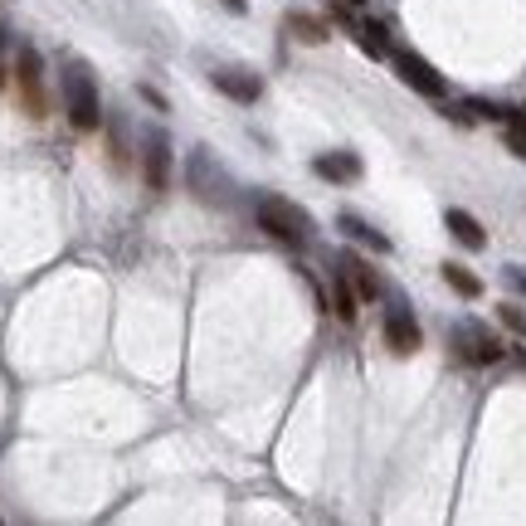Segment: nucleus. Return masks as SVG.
Segmentation results:
<instances>
[{
  "label": "nucleus",
  "mask_w": 526,
  "mask_h": 526,
  "mask_svg": "<svg viewBox=\"0 0 526 526\" xmlns=\"http://www.w3.org/2000/svg\"><path fill=\"white\" fill-rule=\"evenodd\" d=\"M142 181L151 195H166V186H171V142L161 132H151L142 142Z\"/></svg>",
  "instance_id": "nucleus-5"
},
{
  "label": "nucleus",
  "mask_w": 526,
  "mask_h": 526,
  "mask_svg": "<svg viewBox=\"0 0 526 526\" xmlns=\"http://www.w3.org/2000/svg\"><path fill=\"white\" fill-rule=\"evenodd\" d=\"M346 5H366V0H346Z\"/></svg>",
  "instance_id": "nucleus-21"
},
{
  "label": "nucleus",
  "mask_w": 526,
  "mask_h": 526,
  "mask_svg": "<svg viewBox=\"0 0 526 526\" xmlns=\"http://www.w3.org/2000/svg\"><path fill=\"white\" fill-rule=\"evenodd\" d=\"M210 83H215L225 98H234V103H259L263 98V83L254 74H244V69H215Z\"/></svg>",
  "instance_id": "nucleus-9"
},
{
  "label": "nucleus",
  "mask_w": 526,
  "mask_h": 526,
  "mask_svg": "<svg viewBox=\"0 0 526 526\" xmlns=\"http://www.w3.org/2000/svg\"><path fill=\"white\" fill-rule=\"evenodd\" d=\"M254 215H259L263 234H273L278 244H307L312 239V215L293 200H283V195H263Z\"/></svg>",
  "instance_id": "nucleus-1"
},
{
  "label": "nucleus",
  "mask_w": 526,
  "mask_h": 526,
  "mask_svg": "<svg viewBox=\"0 0 526 526\" xmlns=\"http://www.w3.org/2000/svg\"><path fill=\"white\" fill-rule=\"evenodd\" d=\"M453 351H458L463 361H478V366H488V361H502V346H497L488 332H478V327H463V332H453Z\"/></svg>",
  "instance_id": "nucleus-8"
},
{
  "label": "nucleus",
  "mask_w": 526,
  "mask_h": 526,
  "mask_svg": "<svg viewBox=\"0 0 526 526\" xmlns=\"http://www.w3.org/2000/svg\"><path fill=\"white\" fill-rule=\"evenodd\" d=\"M507 283H517V288L526 293V273H517V268H507Z\"/></svg>",
  "instance_id": "nucleus-19"
},
{
  "label": "nucleus",
  "mask_w": 526,
  "mask_h": 526,
  "mask_svg": "<svg viewBox=\"0 0 526 526\" xmlns=\"http://www.w3.org/2000/svg\"><path fill=\"white\" fill-rule=\"evenodd\" d=\"M0 44H5V30H0Z\"/></svg>",
  "instance_id": "nucleus-22"
},
{
  "label": "nucleus",
  "mask_w": 526,
  "mask_h": 526,
  "mask_svg": "<svg viewBox=\"0 0 526 526\" xmlns=\"http://www.w3.org/2000/svg\"><path fill=\"white\" fill-rule=\"evenodd\" d=\"M137 93H142V98H147L151 108H161V113H166V98H161V93H156V88H147V83H142V88H137Z\"/></svg>",
  "instance_id": "nucleus-18"
},
{
  "label": "nucleus",
  "mask_w": 526,
  "mask_h": 526,
  "mask_svg": "<svg viewBox=\"0 0 526 526\" xmlns=\"http://www.w3.org/2000/svg\"><path fill=\"white\" fill-rule=\"evenodd\" d=\"M0 88H5V74H0Z\"/></svg>",
  "instance_id": "nucleus-23"
},
{
  "label": "nucleus",
  "mask_w": 526,
  "mask_h": 526,
  "mask_svg": "<svg viewBox=\"0 0 526 526\" xmlns=\"http://www.w3.org/2000/svg\"><path fill=\"white\" fill-rule=\"evenodd\" d=\"M356 302H361V293H356V283H351L346 273H337V283H332V312H337L341 322H356V312H361Z\"/></svg>",
  "instance_id": "nucleus-13"
},
{
  "label": "nucleus",
  "mask_w": 526,
  "mask_h": 526,
  "mask_svg": "<svg viewBox=\"0 0 526 526\" xmlns=\"http://www.w3.org/2000/svg\"><path fill=\"white\" fill-rule=\"evenodd\" d=\"M341 273H346V278L356 283V293H361L366 302H376V298H380V278L371 273V263H366V259L346 254V259H341Z\"/></svg>",
  "instance_id": "nucleus-12"
},
{
  "label": "nucleus",
  "mask_w": 526,
  "mask_h": 526,
  "mask_svg": "<svg viewBox=\"0 0 526 526\" xmlns=\"http://www.w3.org/2000/svg\"><path fill=\"white\" fill-rule=\"evenodd\" d=\"M497 317H502V322H507L512 332H522V337H526V312H522V307H512V302H507V307H502Z\"/></svg>",
  "instance_id": "nucleus-17"
},
{
  "label": "nucleus",
  "mask_w": 526,
  "mask_h": 526,
  "mask_svg": "<svg viewBox=\"0 0 526 526\" xmlns=\"http://www.w3.org/2000/svg\"><path fill=\"white\" fill-rule=\"evenodd\" d=\"M356 39H361V49H366L371 59H390V35H385L380 20H361V25H356Z\"/></svg>",
  "instance_id": "nucleus-15"
},
{
  "label": "nucleus",
  "mask_w": 526,
  "mask_h": 526,
  "mask_svg": "<svg viewBox=\"0 0 526 526\" xmlns=\"http://www.w3.org/2000/svg\"><path fill=\"white\" fill-rule=\"evenodd\" d=\"M225 5H229V10H244V0H225Z\"/></svg>",
  "instance_id": "nucleus-20"
},
{
  "label": "nucleus",
  "mask_w": 526,
  "mask_h": 526,
  "mask_svg": "<svg viewBox=\"0 0 526 526\" xmlns=\"http://www.w3.org/2000/svg\"><path fill=\"white\" fill-rule=\"evenodd\" d=\"M312 171L322 176V181H332V186H346V181H361V156L356 151H327V156H317L312 161Z\"/></svg>",
  "instance_id": "nucleus-7"
},
{
  "label": "nucleus",
  "mask_w": 526,
  "mask_h": 526,
  "mask_svg": "<svg viewBox=\"0 0 526 526\" xmlns=\"http://www.w3.org/2000/svg\"><path fill=\"white\" fill-rule=\"evenodd\" d=\"M385 346L395 356H414L424 346V332H419V322H414V312L405 302H390L385 307Z\"/></svg>",
  "instance_id": "nucleus-4"
},
{
  "label": "nucleus",
  "mask_w": 526,
  "mask_h": 526,
  "mask_svg": "<svg viewBox=\"0 0 526 526\" xmlns=\"http://www.w3.org/2000/svg\"><path fill=\"white\" fill-rule=\"evenodd\" d=\"M15 74H20V93H25V113L30 117H44V59H39L35 49H20V59H15Z\"/></svg>",
  "instance_id": "nucleus-6"
},
{
  "label": "nucleus",
  "mask_w": 526,
  "mask_h": 526,
  "mask_svg": "<svg viewBox=\"0 0 526 526\" xmlns=\"http://www.w3.org/2000/svg\"><path fill=\"white\" fill-rule=\"evenodd\" d=\"M444 225H449V234L463 244V249H473V254H478V249H488V234H483V225H478L468 210H449V215H444Z\"/></svg>",
  "instance_id": "nucleus-10"
},
{
  "label": "nucleus",
  "mask_w": 526,
  "mask_h": 526,
  "mask_svg": "<svg viewBox=\"0 0 526 526\" xmlns=\"http://www.w3.org/2000/svg\"><path fill=\"white\" fill-rule=\"evenodd\" d=\"M444 283H449L458 298H468V302L483 298V278H478V273H468L463 263H444Z\"/></svg>",
  "instance_id": "nucleus-14"
},
{
  "label": "nucleus",
  "mask_w": 526,
  "mask_h": 526,
  "mask_svg": "<svg viewBox=\"0 0 526 526\" xmlns=\"http://www.w3.org/2000/svg\"><path fill=\"white\" fill-rule=\"evenodd\" d=\"M390 64H395L400 83H405V88H414V93H424V98H444V93H449L444 74H439L429 59H419L414 49H390Z\"/></svg>",
  "instance_id": "nucleus-3"
},
{
  "label": "nucleus",
  "mask_w": 526,
  "mask_h": 526,
  "mask_svg": "<svg viewBox=\"0 0 526 526\" xmlns=\"http://www.w3.org/2000/svg\"><path fill=\"white\" fill-rule=\"evenodd\" d=\"M337 225H341L346 239H356V244H366V249H376V254H390V239H385L380 229L366 225L361 215H351V210H346V215H337Z\"/></svg>",
  "instance_id": "nucleus-11"
},
{
  "label": "nucleus",
  "mask_w": 526,
  "mask_h": 526,
  "mask_svg": "<svg viewBox=\"0 0 526 526\" xmlns=\"http://www.w3.org/2000/svg\"><path fill=\"white\" fill-rule=\"evenodd\" d=\"M288 30H293V39H302V44H322L327 39V20H317V15H288Z\"/></svg>",
  "instance_id": "nucleus-16"
},
{
  "label": "nucleus",
  "mask_w": 526,
  "mask_h": 526,
  "mask_svg": "<svg viewBox=\"0 0 526 526\" xmlns=\"http://www.w3.org/2000/svg\"><path fill=\"white\" fill-rule=\"evenodd\" d=\"M64 108H69V122L78 132H93L103 122V98H98V83L83 64H69L64 69Z\"/></svg>",
  "instance_id": "nucleus-2"
}]
</instances>
